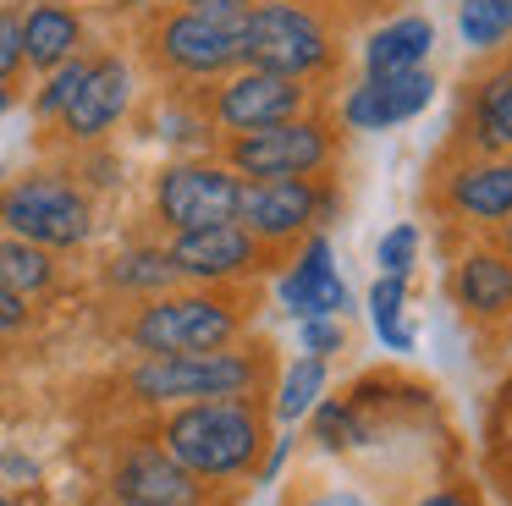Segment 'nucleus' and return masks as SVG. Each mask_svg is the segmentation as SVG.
Here are the masks:
<instances>
[{
	"mask_svg": "<svg viewBox=\"0 0 512 506\" xmlns=\"http://www.w3.org/2000/svg\"><path fill=\"white\" fill-rule=\"evenodd\" d=\"M303 352H309V358H325V352H336L342 347V319L336 314H314V319H303Z\"/></svg>",
	"mask_w": 512,
	"mask_h": 506,
	"instance_id": "30",
	"label": "nucleus"
},
{
	"mask_svg": "<svg viewBox=\"0 0 512 506\" xmlns=\"http://www.w3.org/2000/svg\"><path fill=\"white\" fill-rule=\"evenodd\" d=\"M402 308H408V281L402 275H380L375 292H369V319H375L380 341L391 352H413V330L402 325Z\"/></svg>",
	"mask_w": 512,
	"mask_h": 506,
	"instance_id": "23",
	"label": "nucleus"
},
{
	"mask_svg": "<svg viewBox=\"0 0 512 506\" xmlns=\"http://www.w3.org/2000/svg\"><path fill=\"white\" fill-rule=\"evenodd\" d=\"M281 303L287 314L298 319H314V314H342L347 308V286L331 264V242L325 237H309L303 242V259L292 264V275L281 281Z\"/></svg>",
	"mask_w": 512,
	"mask_h": 506,
	"instance_id": "16",
	"label": "nucleus"
},
{
	"mask_svg": "<svg viewBox=\"0 0 512 506\" xmlns=\"http://www.w3.org/2000/svg\"><path fill=\"white\" fill-rule=\"evenodd\" d=\"M446 204L468 220H512V154L463 165L446 176Z\"/></svg>",
	"mask_w": 512,
	"mask_h": 506,
	"instance_id": "17",
	"label": "nucleus"
},
{
	"mask_svg": "<svg viewBox=\"0 0 512 506\" xmlns=\"http://www.w3.org/2000/svg\"><path fill=\"white\" fill-rule=\"evenodd\" d=\"M501 253H507V259H512V220H507V226H501Z\"/></svg>",
	"mask_w": 512,
	"mask_h": 506,
	"instance_id": "37",
	"label": "nucleus"
},
{
	"mask_svg": "<svg viewBox=\"0 0 512 506\" xmlns=\"http://www.w3.org/2000/svg\"><path fill=\"white\" fill-rule=\"evenodd\" d=\"M116 506H133V501H116Z\"/></svg>",
	"mask_w": 512,
	"mask_h": 506,
	"instance_id": "40",
	"label": "nucleus"
},
{
	"mask_svg": "<svg viewBox=\"0 0 512 506\" xmlns=\"http://www.w3.org/2000/svg\"><path fill=\"white\" fill-rule=\"evenodd\" d=\"M413 253H419V226H413V220H402V226H391L386 237H380V248H375L380 275H402V281H408Z\"/></svg>",
	"mask_w": 512,
	"mask_h": 506,
	"instance_id": "28",
	"label": "nucleus"
},
{
	"mask_svg": "<svg viewBox=\"0 0 512 506\" xmlns=\"http://www.w3.org/2000/svg\"><path fill=\"white\" fill-rule=\"evenodd\" d=\"M457 28L468 50H496L501 39H512V0H463Z\"/></svg>",
	"mask_w": 512,
	"mask_h": 506,
	"instance_id": "24",
	"label": "nucleus"
},
{
	"mask_svg": "<svg viewBox=\"0 0 512 506\" xmlns=\"http://www.w3.org/2000/svg\"><path fill=\"white\" fill-rule=\"evenodd\" d=\"M105 6H155V0H105Z\"/></svg>",
	"mask_w": 512,
	"mask_h": 506,
	"instance_id": "38",
	"label": "nucleus"
},
{
	"mask_svg": "<svg viewBox=\"0 0 512 506\" xmlns=\"http://www.w3.org/2000/svg\"><path fill=\"white\" fill-rule=\"evenodd\" d=\"M89 61L94 55H72V61L56 66V72H45V83H39V94H34V116L39 121H56L61 110L72 105V94H78L83 77H89Z\"/></svg>",
	"mask_w": 512,
	"mask_h": 506,
	"instance_id": "26",
	"label": "nucleus"
},
{
	"mask_svg": "<svg viewBox=\"0 0 512 506\" xmlns=\"http://www.w3.org/2000/svg\"><path fill=\"white\" fill-rule=\"evenodd\" d=\"M237 22H243V66L298 77V83L342 66V44L309 0H254Z\"/></svg>",
	"mask_w": 512,
	"mask_h": 506,
	"instance_id": "2",
	"label": "nucleus"
},
{
	"mask_svg": "<svg viewBox=\"0 0 512 506\" xmlns=\"http://www.w3.org/2000/svg\"><path fill=\"white\" fill-rule=\"evenodd\" d=\"M474 127H479V143L512 154V61L496 66L490 77H479V88H474Z\"/></svg>",
	"mask_w": 512,
	"mask_h": 506,
	"instance_id": "21",
	"label": "nucleus"
},
{
	"mask_svg": "<svg viewBox=\"0 0 512 506\" xmlns=\"http://www.w3.org/2000/svg\"><path fill=\"white\" fill-rule=\"evenodd\" d=\"M0 506H17V501H12V495H0Z\"/></svg>",
	"mask_w": 512,
	"mask_h": 506,
	"instance_id": "39",
	"label": "nucleus"
},
{
	"mask_svg": "<svg viewBox=\"0 0 512 506\" xmlns=\"http://www.w3.org/2000/svg\"><path fill=\"white\" fill-rule=\"evenodd\" d=\"M160 446L193 473V479H243L254 473L265 446V413L254 396H221V402H182L160 424Z\"/></svg>",
	"mask_w": 512,
	"mask_h": 506,
	"instance_id": "1",
	"label": "nucleus"
},
{
	"mask_svg": "<svg viewBox=\"0 0 512 506\" xmlns=\"http://www.w3.org/2000/svg\"><path fill=\"white\" fill-rule=\"evenodd\" d=\"M0 231L50 253L83 248L94 237V198L67 171H23L0 182Z\"/></svg>",
	"mask_w": 512,
	"mask_h": 506,
	"instance_id": "4",
	"label": "nucleus"
},
{
	"mask_svg": "<svg viewBox=\"0 0 512 506\" xmlns=\"http://www.w3.org/2000/svg\"><path fill=\"white\" fill-rule=\"evenodd\" d=\"M430 44H435L430 17L408 11V17H391V22H380V28L369 33L364 66H369V77H380V72H408V66H424V61H430Z\"/></svg>",
	"mask_w": 512,
	"mask_h": 506,
	"instance_id": "18",
	"label": "nucleus"
},
{
	"mask_svg": "<svg viewBox=\"0 0 512 506\" xmlns=\"http://www.w3.org/2000/svg\"><path fill=\"white\" fill-rule=\"evenodd\" d=\"M72 55H83V11L67 6V0L23 6V66L28 72H56Z\"/></svg>",
	"mask_w": 512,
	"mask_h": 506,
	"instance_id": "15",
	"label": "nucleus"
},
{
	"mask_svg": "<svg viewBox=\"0 0 512 506\" xmlns=\"http://www.w3.org/2000/svg\"><path fill=\"white\" fill-rule=\"evenodd\" d=\"M347 6H353V11H369V6H380V11H386V6H397V0H347Z\"/></svg>",
	"mask_w": 512,
	"mask_h": 506,
	"instance_id": "36",
	"label": "nucleus"
},
{
	"mask_svg": "<svg viewBox=\"0 0 512 506\" xmlns=\"http://www.w3.org/2000/svg\"><path fill=\"white\" fill-rule=\"evenodd\" d=\"M133 94H138L133 61H127V55H116V50L94 55L83 88L72 94V105L56 116L61 121V138H67V143H100L105 132H111L127 110H133Z\"/></svg>",
	"mask_w": 512,
	"mask_h": 506,
	"instance_id": "11",
	"label": "nucleus"
},
{
	"mask_svg": "<svg viewBox=\"0 0 512 506\" xmlns=\"http://www.w3.org/2000/svg\"><path fill=\"white\" fill-rule=\"evenodd\" d=\"M243 176L226 160H177L155 176V220L166 231H199L237 220Z\"/></svg>",
	"mask_w": 512,
	"mask_h": 506,
	"instance_id": "9",
	"label": "nucleus"
},
{
	"mask_svg": "<svg viewBox=\"0 0 512 506\" xmlns=\"http://www.w3.org/2000/svg\"><path fill=\"white\" fill-rule=\"evenodd\" d=\"M265 374L259 352H182V358H144L127 374V391L149 407H182V402H221V396H248Z\"/></svg>",
	"mask_w": 512,
	"mask_h": 506,
	"instance_id": "6",
	"label": "nucleus"
},
{
	"mask_svg": "<svg viewBox=\"0 0 512 506\" xmlns=\"http://www.w3.org/2000/svg\"><path fill=\"white\" fill-rule=\"evenodd\" d=\"M56 253L39 248V242H23L12 231H0V286H12L17 297H39L56 286Z\"/></svg>",
	"mask_w": 512,
	"mask_h": 506,
	"instance_id": "20",
	"label": "nucleus"
},
{
	"mask_svg": "<svg viewBox=\"0 0 512 506\" xmlns=\"http://www.w3.org/2000/svg\"><path fill=\"white\" fill-rule=\"evenodd\" d=\"M166 259L177 264L182 281H199V286H221V281H237V275L259 270L265 248L248 237L237 220L226 226H199V231H171V248Z\"/></svg>",
	"mask_w": 512,
	"mask_h": 506,
	"instance_id": "12",
	"label": "nucleus"
},
{
	"mask_svg": "<svg viewBox=\"0 0 512 506\" xmlns=\"http://www.w3.org/2000/svg\"><path fill=\"white\" fill-rule=\"evenodd\" d=\"M336 154V132L325 116H292L259 132H237L226 138V165L243 182L259 176H320Z\"/></svg>",
	"mask_w": 512,
	"mask_h": 506,
	"instance_id": "7",
	"label": "nucleus"
},
{
	"mask_svg": "<svg viewBox=\"0 0 512 506\" xmlns=\"http://www.w3.org/2000/svg\"><path fill=\"white\" fill-rule=\"evenodd\" d=\"M419 506H474V495H463V490H441V495H430V501H419Z\"/></svg>",
	"mask_w": 512,
	"mask_h": 506,
	"instance_id": "34",
	"label": "nucleus"
},
{
	"mask_svg": "<svg viewBox=\"0 0 512 506\" xmlns=\"http://www.w3.org/2000/svg\"><path fill=\"white\" fill-rule=\"evenodd\" d=\"M144 61L171 83H215L243 66V22L193 6H166L144 22Z\"/></svg>",
	"mask_w": 512,
	"mask_h": 506,
	"instance_id": "3",
	"label": "nucleus"
},
{
	"mask_svg": "<svg viewBox=\"0 0 512 506\" xmlns=\"http://www.w3.org/2000/svg\"><path fill=\"white\" fill-rule=\"evenodd\" d=\"M12 99H17V88H12V83H0V116L12 110Z\"/></svg>",
	"mask_w": 512,
	"mask_h": 506,
	"instance_id": "35",
	"label": "nucleus"
},
{
	"mask_svg": "<svg viewBox=\"0 0 512 506\" xmlns=\"http://www.w3.org/2000/svg\"><path fill=\"white\" fill-rule=\"evenodd\" d=\"M435 94V77L424 66H408V72H380L364 77L353 94L342 99V121L353 132H386L397 121H413Z\"/></svg>",
	"mask_w": 512,
	"mask_h": 506,
	"instance_id": "14",
	"label": "nucleus"
},
{
	"mask_svg": "<svg viewBox=\"0 0 512 506\" xmlns=\"http://www.w3.org/2000/svg\"><path fill=\"white\" fill-rule=\"evenodd\" d=\"M325 391V363L320 358H298L287 374H281V391H276V418H303L314 413V402H320Z\"/></svg>",
	"mask_w": 512,
	"mask_h": 506,
	"instance_id": "25",
	"label": "nucleus"
},
{
	"mask_svg": "<svg viewBox=\"0 0 512 506\" xmlns=\"http://www.w3.org/2000/svg\"><path fill=\"white\" fill-rule=\"evenodd\" d=\"M243 330V308H232V297L221 292H160L127 325L144 358H182V352H215L232 347Z\"/></svg>",
	"mask_w": 512,
	"mask_h": 506,
	"instance_id": "5",
	"label": "nucleus"
},
{
	"mask_svg": "<svg viewBox=\"0 0 512 506\" xmlns=\"http://www.w3.org/2000/svg\"><path fill=\"white\" fill-rule=\"evenodd\" d=\"M111 495L133 506H204L199 479L155 440H138L122 451V462L111 468Z\"/></svg>",
	"mask_w": 512,
	"mask_h": 506,
	"instance_id": "13",
	"label": "nucleus"
},
{
	"mask_svg": "<svg viewBox=\"0 0 512 506\" xmlns=\"http://www.w3.org/2000/svg\"><path fill=\"white\" fill-rule=\"evenodd\" d=\"M303 506H364L353 490H325V495H314V501H303Z\"/></svg>",
	"mask_w": 512,
	"mask_h": 506,
	"instance_id": "33",
	"label": "nucleus"
},
{
	"mask_svg": "<svg viewBox=\"0 0 512 506\" xmlns=\"http://www.w3.org/2000/svg\"><path fill=\"white\" fill-rule=\"evenodd\" d=\"M314 435H320V446L347 451V446L364 440V429H358V418H353L347 402H325V407H314Z\"/></svg>",
	"mask_w": 512,
	"mask_h": 506,
	"instance_id": "27",
	"label": "nucleus"
},
{
	"mask_svg": "<svg viewBox=\"0 0 512 506\" xmlns=\"http://www.w3.org/2000/svg\"><path fill=\"white\" fill-rule=\"evenodd\" d=\"M177 6H193V11H215V17H243L254 0H177Z\"/></svg>",
	"mask_w": 512,
	"mask_h": 506,
	"instance_id": "32",
	"label": "nucleus"
},
{
	"mask_svg": "<svg viewBox=\"0 0 512 506\" xmlns=\"http://www.w3.org/2000/svg\"><path fill=\"white\" fill-rule=\"evenodd\" d=\"M17 330H28V297L0 286V336H17Z\"/></svg>",
	"mask_w": 512,
	"mask_h": 506,
	"instance_id": "31",
	"label": "nucleus"
},
{
	"mask_svg": "<svg viewBox=\"0 0 512 506\" xmlns=\"http://www.w3.org/2000/svg\"><path fill=\"white\" fill-rule=\"evenodd\" d=\"M325 198L331 193L314 176H259V182H243V193H237V226L259 248H281L320 220Z\"/></svg>",
	"mask_w": 512,
	"mask_h": 506,
	"instance_id": "10",
	"label": "nucleus"
},
{
	"mask_svg": "<svg viewBox=\"0 0 512 506\" xmlns=\"http://www.w3.org/2000/svg\"><path fill=\"white\" fill-rule=\"evenodd\" d=\"M457 303L474 319L512 314V259L507 253H468L457 264Z\"/></svg>",
	"mask_w": 512,
	"mask_h": 506,
	"instance_id": "19",
	"label": "nucleus"
},
{
	"mask_svg": "<svg viewBox=\"0 0 512 506\" xmlns=\"http://www.w3.org/2000/svg\"><path fill=\"white\" fill-rule=\"evenodd\" d=\"M0 176H6V165H0Z\"/></svg>",
	"mask_w": 512,
	"mask_h": 506,
	"instance_id": "41",
	"label": "nucleus"
},
{
	"mask_svg": "<svg viewBox=\"0 0 512 506\" xmlns=\"http://www.w3.org/2000/svg\"><path fill=\"white\" fill-rule=\"evenodd\" d=\"M23 72V6H0V83H17Z\"/></svg>",
	"mask_w": 512,
	"mask_h": 506,
	"instance_id": "29",
	"label": "nucleus"
},
{
	"mask_svg": "<svg viewBox=\"0 0 512 506\" xmlns=\"http://www.w3.org/2000/svg\"><path fill=\"white\" fill-rule=\"evenodd\" d=\"M105 281H111L116 292L160 297V292H171V286H177L182 275H177V264L166 259V248H127V253H116V259H111Z\"/></svg>",
	"mask_w": 512,
	"mask_h": 506,
	"instance_id": "22",
	"label": "nucleus"
},
{
	"mask_svg": "<svg viewBox=\"0 0 512 506\" xmlns=\"http://www.w3.org/2000/svg\"><path fill=\"white\" fill-rule=\"evenodd\" d=\"M303 110H309V83L281 77V72H259V66H232L204 94V121L221 127L226 138L276 127V121H292Z\"/></svg>",
	"mask_w": 512,
	"mask_h": 506,
	"instance_id": "8",
	"label": "nucleus"
}]
</instances>
